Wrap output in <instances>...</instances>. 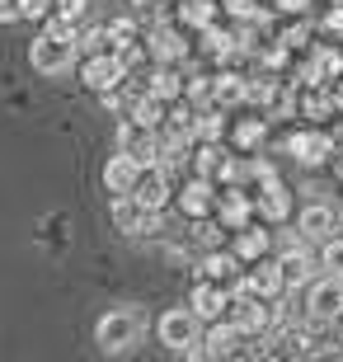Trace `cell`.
Wrapping results in <instances>:
<instances>
[{
  "label": "cell",
  "mask_w": 343,
  "mask_h": 362,
  "mask_svg": "<svg viewBox=\"0 0 343 362\" xmlns=\"http://www.w3.org/2000/svg\"><path fill=\"white\" fill-rule=\"evenodd\" d=\"M132 198H141L146 207H165L170 202V175H165V165H146L136 188H132Z\"/></svg>",
  "instance_id": "11"
},
{
  "label": "cell",
  "mask_w": 343,
  "mask_h": 362,
  "mask_svg": "<svg viewBox=\"0 0 343 362\" xmlns=\"http://www.w3.org/2000/svg\"><path fill=\"white\" fill-rule=\"evenodd\" d=\"M236 255L245 259V264H259V259L268 255V230L245 226V230H240V240H236Z\"/></svg>",
  "instance_id": "20"
},
{
  "label": "cell",
  "mask_w": 343,
  "mask_h": 362,
  "mask_svg": "<svg viewBox=\"0 0 343 362\" xmlns=\"http://www.w3.org/2000/svg\"><path fill=\"white\" fill-rule=\"evenodd\" d=\"M334 325H339V344H343V315H339V320H334Z\"/></svg>",
  "instance_id": "35"
},
{
  "label": "cell",
  "mask_w": 343,
  "mask_h": 362,
  "mask_svg": "<svg viewBox=\"0 0 343 362\" xmlns=\"http://www.w3.org/2000/svg\"><path fill=\"white\" fill-rule=\"evenodd\" d=\"M306 315L315 325H334L343 315V273H330V278L310 282L306 292Z\"/></svg>",
  "instance_id": "4"
},
{
  "label": "cell",
  "mask_w": 343,
  "mask_h": 362,
  "mask_svg": "<svg viewBox=\"0 0 343 362\" xmlns=\"http://www.w3.org/2000/svg\"><path fill=\"white\" fill-rule=\"evenodd\" d=\"M240 99H250V85L240 81V76H216V94H211V104L216 108H231Z\"/></svg>",
  "instance_id": "22"
},
{
  "label": "cell",
  "mask_w": 343,
  "mask_h": 362,
  "mask_svg": "<svg viewBox=\"0 0 343 362\" xmlns=\"http://www.w3.org/2000/svg\"><path fill=\"white\" fill-rule=\"evenodd\" d=\"M146 94H156V99H165V104H170V99H179V94H184V81H179V71H174L170 62H160L156 76H151V90H146Z\"/></svg>",
  "instance_id": "17"
},
{
  "label": "cell",
  "mask_w": 343,
  "mask_h": 362,
  "mask_svg": "<svg viewBox=\"0 0 343 362\" xmlns=\"http://www.w3.org/2000/svg\"><path fill=\"white\" fill-rule=\"evenodd\" d=\"M188 306L198 310L202 320H221V310L231 306V287L216 278H198V287H193V301Z\"/></svg>",
  "instance_id": "9"
},
{
  "label": "cell",
  "mask_w": 343,
  "mask_h": 362,
  "mask_svg": "<svg viewBox=\"0 0 343 362\" xmlns=\"http://www.w3.org/2000/svg\"><path fill=\"white\" fill-rule=\"evenodd\" d=\"M188 24H211V10L202 5V0H193V5H188Z\"/></svg>",
  "instance_id": "31"
},
{
  "label": "cell",
  "mask_w": 343,
  "mask_h": 362,
  "mask_svg": "<svg viewBox=\"0 0 343 362\" xmlns=\"http://www.w3.org/2000/svg\"><path fill=\"white\" fill-rule=\"evenodd\" d=\"M122 76H127V66H122V57L118 52H94L85 66H80V81L90 85L94 94H104V90H118Z\"/></svg>",
  "instance_id": "5"
},
{
  "label": "cell",
  "mask_w": 343,
  "mask_h": 362,
  "mask_svg": "<svg viewBox=\"0 0 343 362\" xmlns=\"http://www.w3.org/2000/svg\"><path fill=\"white\" fill-rule=\"evenodd\" d=\"M104 38H108V33H104V28H94V33H85V52H108V47H104Z\"/></svg>",
  "instance_id": "30"
},
{
  "label": "cell",
  "mask_w": 343,
  "mask_h": 362,
  "mask_svg": "<svg viewBox=\"0 0 343 362\" xmlns=\"http://www.w3.org/2000/svg\"><path fill=\"white\" fill-rule=\"evenodd\" d=\"M141 170L146 165L136 160L132 151H113V156L104 160V188L108 193H132L136 179H141Z\"/></svg>",
  "instance_id": "8"
},
{
  "label": "cell",
  "mask_w": 343,
  "mask_h": 362,
  "mask_svg": "<svg viewBox=\"0 0 343 362\" xmlns=\"http://www.w3.org/2000/svg\"><path fill=\"white\" fill-rule=\"evenodd\" d=\"M118 151H132L141 165H156V156H160L156 127H146V122H136V118H122V127H118Z\"/></svg>",
  "instance_id": "7"
},
{
  "label": "cell",
  "mask_w": 343,
  "mask_h": 362,
  "mask_svg": "<svg viewBox=\"0 0 343 362\" xmlns=\"http://www.w3.org/2000/svg\"><path fill=\"white\" fill-rule=\"evenodd\" d=\"M28 62H33V71L38 76H66L71 62H76V38H62V33H38L33 38V47H28Z\"/></svg>",
  "instance_id": "2"
},
{
  "label": "cell",
  "mask_w": 343,
  "mask_h": 362,
  "mask_svg": "<svg viewBox=\"0 0 343 362\" xmlns=\"http://www.w3.org/2000/svg\"><path fill=\"white\" fill-rule=\"evenodd\" d=\"M240 334H245V329H240L236 320H231V325H211L207 334H202L198 358H231V353H236V344H240Z\"/></svg>",
  "instance_id": "13"
},
{
  "label": "cell",
  "mask_w": 343,
  "mask_h": 362,
  "mask_svg": "<svg viewBox=\"0 0 343 362\" xmlns=\"http://www.w3.org/2000/svg\"><path fill=\"white\" fill-rule=\"evenodd\" d=\"M296 230H301V240H330V235H339V207L334 202H306L301 216H296Z\"/></svg>",
  "instance_id": "6"
},
{
  "label": "cell",
  "mask_w": 343,
  "mask_h": 362,
  "mask_svg": "<svg viewBox=\"0 0 343 362\" xmlns=\"http://www.w3.org/2000/svg\"><path fill=\"white\" fill-rule=\"evenodd\" d=\"M236 141L245 151H254L259 141H264V118H250V122H240V132H236Z\"/></svg>",
  "instance_id": "27"
},
{
  "label": "cell",
  "mask_w": 343,
  "mask_h": 362,
  "mask_svg": "<svg viewBox=\"0 0 343 362\" xmlns=\"http://www.w3.org/2000/svg\"><path fill=\"white\" fill-rule=\"evenodd\" d=\"M325 24H330L334 33H339V28H343V0H339V10H330V19H325Z\"/></svg>",
  "instance_id": "33"
},
{
  "label": "cell",
  "mask_w": 343,
  "mask_h": 362,
  "mask_svg": "<svg viewBox=\"0 0 343 362\" xmlns=\"http://www.w3.org/2000/svg\"><path fill=\"white\" fill-rule=\"evenodd\" d=\"M52 5H57V0H24V14H28V19H42Z\"/></svg>",
  "instance_id": "32"
},
{
  "label": "cell",
  "mask_w": 343,
  "mask_h": 362,
  "mask_svg": "<svg viewBox=\"0 0 343 362\" xmlns=\"http://www.w3.org/2000/svg\"><path fill=\"white\" fill-rule=\"evenodd\" d=\"M94 339L104 353H127L141 339V315L136 310H108L104 320L94 325Z\"/></svg>",
  "instance_id": "3"
},
{
  "label": "cell",
  "mask_w": 343,
  "mask_h": 362,
  "mask_svg": "<svg viewBox=\"0 0 343 362\" xmlns=\"http://www.w3.org/2000/svg\"><path fill=\"white\" fill-rule=\"evenodd\" d=\"M240 264H245V259L240 255H216V250H211V255H202V278H216V282H236V269Z\"/></svg>",
  "instance_id": "18"
},
{
  "label": "cell",
  "mask_w": 343,
  "mask_h": 362,
  "mask_svg": "<svg viewBox=\"0 0 343 362\" xmlns=\"http://www.w3.org/2000/svg\"><path fill=\"white\" fill-rule=\"evenodd\" d=\"M277 5H282V10H306L310 0H277Z\"/></svg>",
  "instance_id": "34"
},
{
  "label": "cell",
  "mask_w": 343,
  "mask_h": 362,
  "mask_svg": "<svg viewBox=\"0 0 343 362\" xmlns=\"http://www.w3.org/2000/svg\"><path fill=\"white\" fill-rule=\"evenodd\" d=\"M24 19V0H0V24H14Z\"/></svg>",
  "instance_id": "28"
},
{
  "label": "cell",
  "mask_w": 343,
  "mask_h": 362,
  "mask_svg": "<svg viewBox=\"0 0 343 362\" xmlns=\"http://www.w3.org/2000/svg\"><path fill=\"white\" fill-rule=\"evenodd\" d=\"M250 212H254V202L245 198V193H226V198H221V221L231 230H245V226H250Z\"/></svg>",
  "instance_id": "19"
},
{
  "label": "cell",
  "mask_w": 343,
  "mask_h": 362,
  "mask_svg": "<svg viewBox=\"0 0 343 362\" xmlns=\"http://www.w3.org/2000/svg\"><path fill=\"white\" fill-rule=\"evenodd\" d=\"M179 207H184L188 216H207L211 207H216V198H211V179H207V175L188 179L184 193H179Z\"/></svg>",
  "instance_id": "14"
},
{
  "label": "cell",
  "mask_w": 343,
  "mask_h": 362,
  "mask_svg": "<svg viewBox=\"0 0 343 362\" xmlns=\"http://www.w3.org/2000/svg\"><path fill=\"white\" fill-rule=\"evenodd\" d=\"M160 344L170 353H188V358H198V349H202V315L193 306H179V310H165L160 315Z\"/></svg>",
  "instance_id": "1"
},
{
  "label": "cell",
  "mask_w": 343,
  "mask_h": 362,
  "mask_svg": "<svg viewBox=\"0 0 343 362\" xmlns=\"http://www.w3.org/2000/svg\"><path fill=\"white\" fill-rule=\"evenodd\" d=\"M127 118L146 122V127H160V118H165V99H156V94H146V99H132Z\"/></svg>",
  "instance_id": "24"
},
{
  "label": "cell",
  "mask_w": 343,
  "mask_h": 362,
  "mask_svg": "<svg viewBox=\"0 0 343 362\" xmlns=\"http://www.w3.org/2000/svg\"><path fill=\"white\" fill-rule=\"evenodd\" d=\"M85 5L90 0H57V10L66 14V19H85Z\"/></svg>",
  "instance_id": "29"
},
{
  "label": "cell",
  "mask_w": 343,
  "mask_h": 362,
  "mask_svg": "<svg viewBox=\"0 0 343 362\" xmlns=\"http://www.w3.org/2000/svg\"><path fill=\"white\" fill-rule=\"evenodd\" d=\"M320 269L343 273V235H330V240H320Z\"/></svg>",
  "instance_id": "25"
},
{
  "label": "cell",
  "mask_w": 343,
  "mask_h": 362,
  "mask_svg": "<svg viewBox=\"0 0 343 362\" xmlns=\"http://www.w3.org/2000/svg\"><path fill=\"white\" fill-rule=\"evenodd\" d=\"M250 292H254V296H268V301H277V296L287 292L282 264H264V259H259V269L250 273Z\"/></svg>",
  "instance_id": "15"
},
{
  "label": "cell",
  "mask_w": 343,
  "mask_h": 362,
  "mask_svg": "<svg viewBox=\"0 0 343 362\" xmlns=\"http://www.w3.org/2000/svg\"><path fill=\"white\" fill-rule=\"evenodd\" d=\"M193 170H198V175H207V179L231 175V165L221 160V146H216V141H202V146H198V156H193Z\"/></svg>",
  "instance_id": "21"
},
{
  "label": "cell",
  "mask_w": 343,
  "mask_h": 362,
  "mask_svg": "<svg viewBox=\"0 0 343 362\" xmlns=\"http://www.w3.org/2000/svg\"><path fill=\"white\" fill-rule=\"evenodd\" d=\"M287 151L296 156L301 165H325L334 156V136H325V132H296L287 141Z\"/></svg>",
  "instance_id": "10"
},
{
  "label": "cell",
  "mask_w": 343,
  "mask_h": 362,
  "mask_svg": "<svg viewBox=\"0 0 343 362\" xmlns=\"http://www.w3.org/2000/svg\"><path fill=\"white\" fill-rule=\"evenodd\" d=\"M259 212L268 216V221H282V216L291 212V198H287V188L277 184V175L264 179V193H259Z\"/></svg>",
  "instance_id": "16"
},
{
  "label": "cell",
  "mask_w": 343,
  "mask_h": 362,
  "mask_svg": "<svg viewBox=\"0 0 343 362\" xmlns=\"http://www.w3.org/2000/svg\"><path fill=\"white\" fill-rule=\"evenodd\" d=\"M193 132H198L202 141H221V118H216V108L198 113V122H193Z\"/></svg>",
  "instance_id": "26"
},
{
  "label": "cell",
  "mask_w": 343,
  "mask_h": 362,
  "mask_svg": "<svg viewBox=\"0 0 343 362\" xmlns=\"http://www.w3.org/2000/svg\"><path fill=\"white\" fill-rule=\"evenodd\" d=\"M282 278H287V287H301V282L315 278V259L306 255V245L301 240H287V250H282Z\"/></svg>",
  "instance_id": "12"
},
{
  "label": "cell",
  "mask_w": 343,
  "mask_h": 362,
  "mask_svg": "<svg viewBox=\"0 0 343 362\" xmlns=\"http://www.w3.org/2000/svg\"><path fill=\"white\" fill-rule=\"evenodd\" d=\"M151 52H156V62H179L184 57V42H179V33L174 28H156V38H151Z\"/></svg>",
  "instance_id": "23"
}]
</instances>
